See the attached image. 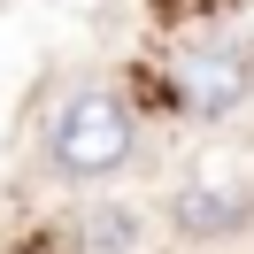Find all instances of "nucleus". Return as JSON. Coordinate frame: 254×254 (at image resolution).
<instances>
[{
    "instance_id": "1",
    "label": "nucleus",
    "mask_w": 254,
    "mask_h": 254,
    "mask_svg": "<svg viewBox=\"0 0 254 254\" xmlns=\"http://www.w3.org/2000/svg\"><path fill=\"white\" fill-rule=\"evenodd\" d=\"M139 154V116L116 85H69L54 93L47 124H39V162H47L62 185H100V177H124Z\"/></svg>"
},
{
    "instance_id": "2",
    "label": "nucleus",
    "mask_w": 254,
    "mask_h": 254,
    "mask_svg": "<svg viewBox=\"0 0 254 254\" xmlns=\"http://www.w3.org/2000/svg\"><path fill=\"white\" fill-rule=\"evenodd\" d=\"M170 100L192 124H231L254 100V54L247 47H177L170 54Z\"/></svg>"
},
{
    "instance_id": "3",
    "label": "nucleus",
    "mask_w": 254,
    "mask_h": 254,
    "mask_svg": "<svg viewBox=\"0 0 254 254\" xmlns=\"http://www.w3.org/2000/svg\"><path fill=\"white\" fill-rule=\"evenodd\" d=\"M247 208H254L247 170H239V162H200V170L177 185L170 223H177V231H192V239H223V231L247 223Z\"/></svg>"
},
{
    "instance_id": "4",
    "label": "nucleus",
    "mask_w": 254,
    "mask_h": 254,
    "mask_svg": "<svg viewBox=\"0 0 254 254\" xmlns=\"http://www.w3.org/2000/svg\"><path fill=\"white\" fill-rule=\"evenodd\" d=\"M77 231H85V254H131L146 239V216L139 208H93Z\"/></svg>"
}]
</instances>
